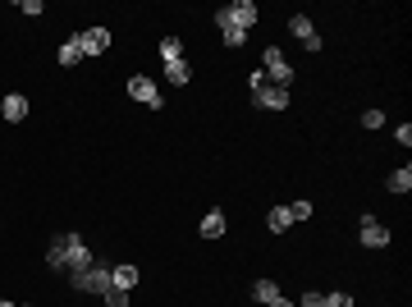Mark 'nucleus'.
<instances>
[{"instance_id":"obj_23","label":"nucleus","mask_w":412,"mask_h":307,"mask_svg":"<svg viewBox=\"0 0 412 307\" xmlns=\"http://www.w3.org/2000/svg\"><path fill=\"white\" fill-rule=\"evenodd\" d=\"M326 307H353V294H343V289H335V294H330V299H326Z\"/></svg>"},{"instance_id":"obj_26","label":"nucleus","mask_w":412,"mask_h":307,"mask_svg":"<svg viewBox=\"0 0 412 307\" xmlns=\"http://www.w3.org/2000/svg\"><path fill=\"white\" fill-rule=\"evenodd\" d=\"M394 138H399V147H408V142H412V124H399Z\"/></svg>"},{"instance_id":"obj_13","label":"nucleus","mask_w":412,"mask_h":307,"mask_svg":"<svg viewBox=\"0 0 412 307\" xmlns=\"http://www.w3.org/2000/svg\"><path fill=\"white\" fill-rule=\"evenodd\" d=\"M92 262H96V257H92V248H87V243H78L74 253H69V266H64V275H74V271H87Z\"/></svg>"},{"instance_id":"obj_14","label":"nucleus","mask_w":412,"mask_h":307,"mask_svg":"<svg viewBox=\"0 0 412 307\" xmlns=\"http://www.w3.org/2000/svg\"><path fill=\"white\" fill-rule=\"evenodd\" d=\"M165 79L174 83V88H188V79H193V69H188V60H174V64H165Z\"/></svg>"},{"instance_id":"obj_16","label":"nucleus","mask_w":412,"mask_h":307,"mask_svg":"<svg viewBox=\"0 0 412 307\" xmlns=\"http://www.w3.org/2000/svg\"><path fill=\"white\" fill-rule=\"evenodd\" d=\"M266 225L275 229V234H284V229H293V216H289V207H270Z\"/></svg>"},{"instance_id":"obj_3","label":"nucleus","mask_w":412,"mask_h":307,"mask_svg":"<svg viewBox=\"0 0 412 307\" xmlns=\"http://www.w3.org/2000/svg\"><path fill=\"white\" fill-rule=\"evenodd\" d=\"M78 243H83V234H55L51 248H46V266H51V271H64V266H69V253H74Z\"/></svg>"},{"instance_id":"obj_28","label":"nucleus","mask_w":412,"mask_h":307,"mask_svg":"<svg viewBox=\"0 0 412 307\" xmlns=\"http://www.w3.org/2000/svg\"><path fill=\"white\" fill-rule=\"evenodd\" d=\"M0 307H18V303H5V299H0Z\"/></svg>"},{"instance_id":"obj_9","label":"nucleus","mask_w":412,"mask_h":307,"mask_svg":"<svg viewBox=\"0 0 412 307\" xmlns=\"http://www.w3.org/2000/svg\"><path fill=\"white\" fill-rule=\"evenodd\" d=\"M224 14H229L234 23L243 28V33H248V28L257 23V5H252V0H234V5H224Z\"/></svg>"},{"instance_id":"obj_11","label":"nucleus","mask_w":412,"mask_h":307,"mask_svg":"<svg viewBox=\"0 0 412 307\" xmlns=\"http://www.w3.org/2000/svg\"><path fill=\"white\" fill-rule=\"evenodd\" d=\"M137 280H142V271H137L133 262H120V266H110V284H115V289H133Z\"/></svg>"},{"instance_id":"obj_5","label":"nucleus","mask_w":412,"mask_h":307,"mask_svg":"<svg viewBox=\"0 0 412 307\" xmlns=\"http://www.w3.org/2000/svg\"><path fill=\"white\" fill-rule=\"evenodd\" d=\"M252 101L266 105V110H284V105H289V88H275V83H257V88H252Z\"/></svg>"},{"instance_id":"obj_19","label":"nucleus","mask_w":412,"mask_h":307,"mask_svg":"<svg viewBox=\"0 0 412 307\" xmlns=\"http://www.w3.org/2000/svg\"><path fill=\"white\" fill-rule=\"evenodd\" d=\"M220 234H224V216H220V211H211V216L202 220V238H220Z\"/></svg>"},{"instance_id":"obj_6","label":"nucleus","mask_w":412,"mask_h":307,"mask_svg":"<svg viewBox=\"0 0 412 307\" xmlns=\"http://www.w3.org/2000/svg\"><path fill=\"white\" fill-rule=\"evenodd\" d=\"M78 42H83V55H105L110 51V28H87V33H78Z\"/></svg>"},{"instance_id":"obj_15","label":"nucleus","mask_w":412,"mask_h":307,"mask_svg":"<svg viewBox=\"0 0 412 307\" xmlns=\"http://www.w3.org/2000/svg\"><path fill=\"white\" fill-rule=\"evenodd\" d=\"M78 60H87V55H83V42H78V33H74V37L60 46V64H78Z\"/></svg>"},{"instance_id":"obj_24","label":"nucleus","mask_w":412,"mask_h":307,"mask_svg":"<svg viewBox=\"0 0 412 307\" xmlns=\"http://www.w3.org/2000/svg\"><path fill=\"white\" fill-rule=\"evenodd\" d=\"M362 124H367V129H380V124H385V115H380V110H367V115H362Z\"/></svg>"},{"instance_id":"obj_12","label":"nucleus","mask_w":412,"mask_h":307,"mask_svg":"<svg viewBox=\"0 0 412 307\" xmlns=\"http://www.w3.org/2000/svg\"><path fill=\"white\" fill-rule=\"evenodd\" d=\"M0 115H5L9 124H18V120H23V115H28V97H18V92H9V97L0 101Z\"/></svg>"},{"instance_id":"obj_21","label":"nucleus","mask_w":412,"mask_h":307,"mask_svg":"<svg viewBox=\"0 0 412 307\" xmlns=\"http://www.w3.org/2000/svg\"><path fill=\"white\" fill-rule=\"evenodd\" d=\"M101 299H105V307H129V289H115V284H110Z\"/></svg>"},{"instance_id":"obj_4","label":"nucleus","mask_w":412,"mask_h":307,"mask_svg":"<svg viewBox=\"0 0 412 307\" xmlns=\"http://www.w3.org/2000/svg\"><path fill=\"white\" fill-rule=\"evenodd\" d=\"M129 97H133V101H147L151 110H161V105H165V97L156 92V83L147 79V74H133V79H129Z\"/></svg>"},{"instance_id":"obj_27","label":"nucleus","mask_w":412,"mask_h":307,"mask_svg":"<svg viewBox=\"0 0 412 307\" xmlns=\"http://www.w3.org/2000/svg\"><path fill=\"white\" fill-rule=\"evenodd\" d=\"M266 307H293V303H289V299H275V303H266Z\"/></svg>"},{"instance_id":"obj_25","label":"nucleus","mask_w":412,"mask_h":307,"mask_svg":"<svg viewBox=\"0 0 412 307\" xmlns=\"http://www.w3.org/2000/svg\"><path fill=\"white\" fill-rule=\"evenodd\" d=\"M302 307H326V294H316V289L302 294Z\"/></svg>"},{"instance_id":"obj_22","label":"nucleus","mask_w":412,"mask_h":307,"mask_svg":"<svg viewBox=\"0 0 412 307\" xmlns=\"http://www.w3.org/2000/svg\"><path fill=\"white\" fill-rule=\"evenodd\" d=\"M289 216L293 220H311V202H307V197H298V202L289 207Z\"/></svg>"},{"instance_id":"obj_18","label":"nucleus","mask_w":412,"mask_h":307,"mask_svg":"<svg viewBox=\"0 0 412 307\" xmlns=\"http://www.w3.org/2000/svg\"><path fill=\"white\" fill-rule=\"evenodd\" d=\"M389 193H412V170H408V166L389 175Z\"/></svg>"},{"instance_id":"obj_20","label":"nucleus","mask_w":412,"mask_h":307,"mask_svg":"<svg viewBox=\"0 0 412 307\" xmlns=\"http://www.w3.org/2000/svg\"><path fill=\"white\" fill-rule=\"evenodd\" d=\"M161 60H165V64L183 60V46H179V37H165V42H161Z\"/></svg>"},{"instance_id":"obj_7","label":"nucleus","mask_w":412,"mask_h":307,"mask_svg":"<svg viewBox=\"0 0 412 307\" xmlns=\"http://www.w3.org/2000/svg\"><path fill=\"white\" fill-rule=\"evenodd\" d=\"M362 248H389V229L376 216H362Z\"/></svg>"},{"instance_id":"obj_1","label":"nucleus","mask_w":412,"mask_h":307,"mask_svg":"<svg viewBox=\"0 0 412 307\" xmlns=\"http://www.w3.org/2000/svg\"><path fill=\"white\" fill-rule=\"evenodd\" d=\"M69 284H74L78 294H105L110 289V262H92L87 271H74Z\"/></svg>"},{"instance_id":"obj_10","label":"nucleus","mask_w":412,"mask_h":307,"mask_svg":"<svg viewBox=\"0 0 412 307\" xmlns=\"http://www.w3.org/2000/svg\"><path fill=\"white\" fill-rule=\"evenodd\" d=\"M215 28H220V37H224V46H243V42H248V33H243V28H239V23H234V18H229V14H224V9H220V14H215Z\"/></svg>"},{"instance_id":"obj_8","label":"nucleus","mask_w":412,"mask_h":307,"mask_svg":"<svg viewBox=\"0 0 412 307\" xmlns=\"http://www.w3.org/2000/svg\"><path fill=\"white\" fill-rule=\"evenodd\" d=\"M289 28H293V37H298L307 51H321V37H316V28H311V18H307V14H293V18H289Z\"/></svg>"},{"instance_id":"obj_17","label":"nucleus","mask_w":412,"mask_h":307,"mask_svg":"<svg viewBox=\"0 0 412 307\" xmlns=\"http://www.w3.org/2000/svg\"><path fill=\"white\" fill-rule=\"evenodd\" d=\"M252 299H257V303H275V299H280V284H275V280H257V284H252Z\"/></svg>"},{"instance_id":"obj_2","label":"nucleus","mask_w":412,"mask_h":307,"mask_svg":"<svg viewBox=\"0 0 412 307\" xmlns=\"http://www.w3.org/2000/svg\"><path fill=\"white\" fill-rule=\"evenodd\" d=\"M261 74H266V83H275V88H293V64L275 46H266V55H261Z\"/></svg>"}]
</instances>
